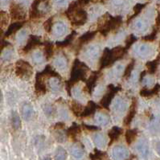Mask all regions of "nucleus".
<instances>
[{"instance_id": "48", "label": "nucleus", "mask_w": 160, "mask_h": 160, "mask_svg": "<svg viewBox=\"0 0 160 160\" xmlns=\"http://www.w3.org/2000/svg\"><path fill=\"white\" fill-rule=\"evenodd\" d=\"M105 153L102 152V151H98V150H95L94 153L93 154H92L90 155L91 157V159L92 160H98V159H101V158H102V157L105 155Z\"/></svg>"}, {"instance_id": "2", "label": "nucleus", "mask_w": 160, "mask_h": 160, "mask_svg": "<svg viewBox=\"0 0 160 160\" xmlns=\"http://www.w3.org/2000/svg\"><path fill=\"white\" fill-rule=\"evenodd\" d=\"M65 15L70 19L72 24L75 27L82 26L88 21V13L77 4V1H72L68 5Z\"/></svg>"}, {"instance_id": "19", "label": "nucleus", "mask_w": 160, "mask_h": 160, "mask_svg": "<svg viewBox=\"0 0 160 160\" xmlns=\"http://www.w3.org/2000/svg\"><path fill=\"white\" fill-rule=\"evenodd\" d=\"M98 106L92 101H89L87 104V106L84 108V110L81 115V118H88L90 117L91 115L94 114Z\"/></svg>"}, {"instance_id": "36", "label": "nucleus", "mask_w": 160, "mask_h": 160, "mask_svg": "<svg viewBox=\"0 0 160 160\" xmlns=\"http://www.w3.org/2000/svg\"><path fill=\"white\" fill-rule=\"evenodd\" d=\"M138 135L137 129H130L127 130L126 132V141L128 144H131L135 140Z\"/></svg>"}, {"instance_id": "25", "label": "nucleus", "mask_w": 160, "mask_h": 160, "mask_svg": "<svg viewBox=\"0 0 160 160\" xmlns=\"http://www.w3.org/2000/svg\"><path fill=\"white\" fill-rule=\"evenodd\" d=\"M43 55L45 57V60L48 61L52 57L54 54V44L52 42H45L43 43Z\"/></svg>"}, {"instance_id": "55", "label": "nucleus", "mask_w": 160, "mask_h": 160, "mask_svg": "<svg viewBox=\"0 0 160 160\" xmlns=\"http://www.w3.org/2000/svg\"><path fill=\"white\" fill-rule=\"evenodd\" d=\"M155 23H156V28H160V13H158V15H157L156 19H155Z\"/></svg>"}, {"instance_id": "49", "label": "nucleus", "mask_w": 160, "mask_h": 160, "mask_svg": "<svg viewBox=\"0 0 160 160\" xmlns=\"http://www.w3.org/2000/svg\"><path fill=\"white\" fill-rule=\"evenodd\" d=\"M135 28L138 30H143L146 28V23L145 21L142 19H138L135 22Z\"/></svg>"}, {"instance_id": "32", "label": "nucleus", "mask_w": 160, "mask_h": 160, "mask_svg": "<svg viewBox=\"0 0 160 160\" xmlns=\"http://www.w3.org/2000/svg\"><path fill=\"white\" fill-rule=\"evenodd\" d=\"M76 35H77V32H72L71 34L68 35V36H67L64 40L57 42V43H56V45H57L58 48H63L68 47V45H70V44L73 42Z\"/></svg>"}, {"instance_id": "31", "label": "nucleus", "mask_w": 160, "mask_h": 160, "mask_svg": "<svg viewBox=\"0 0 160 160\" xmlns=\"http://www.w3.org/2000/svg\"><path fill=\"white\" fill-rule=\"evenodd\" d=\"M84 108L85 107L81 103L77 102V101H72L70 103V109H71L72 112L73 113V114L77 116V117L81 118V115L82 112H83Z\"/></svg>"}, {"instance_id": "35", "label": "nucleus", "mask_w": 160, "mask_h": 160, "mask_svg": "<svg viewBox=\"0 0 160 160\" xmlns=\"http://www.w3.org/2000/svg\"><path fill=\"white\" fill-rule=\"evenodd\" d=\"M135 52L140 57H146L151 52V47L147 44H141V45L138 46Z\"/></svg>"}, {"instance_id": "38", "label": "nucleus", "mask_w": 160, "mask_h": 160, "mask_svg": "<svg viewBox=\"0 0 160 160\" xmlns=\"http://www.w3.org/2000/svg\"><path fill=\"white\" fill-rule=\"evenodd\" d=\"M146 5H147L146 3H137V4H136L135 6L134 7V8H133V11H134V14H133V15H132L129 18L128 20H127V23L130 22V21L134 19V18H135L137 15H139V13L142 12V11L143 8L146 7Z\"/></svg>"}, {"instance_id": "56", "label": "nucleus", "mask_w": 160, "mask_h": 160, "mask_svg": "<svg viewBox=\"0 0 160 160\" xmlns=\"http://www.w3.org/2000/svg\"><path fill=\"white\" fill-rule=\"evenodd\" d=\"M4 34H5V33H4V32H3V30H2V28H0V42L2 41V37H3L4 36Z\"/></svg>"}, {"instance_id": "43", "label": "nucleus", "mask_w": 160, "mask_h": 160, "mask_svg": "<svg viewBox=\"0 0 160 160\" xmlns=\"http://www.w3.org/2000/svg\"><path fill=\"white\" fill-rule=\"evenodd\" d=\"M158 32V28H154L153 29L152 32H151L150 34L147 35V36H143L142 40H145V41H147V42L154 41V40H156Z\"/></svg>"}, {"instance_id": "62", "label": "nucleus", "mask_w": 160, "mask_h": 160, "mask_svg": "<svg viewBox=\"0 0 160 160\" xmlns=\"http://www.w3.org/2000/svg\"><path fill=\"white\" fill-rule=\"evenodd\" d=\"M44 160H51V158H45V159Z\"/></svg>"}, {"instance_id": "3", "label": "nucleus", "mask_w": 160, "mask_h": 160, "mask_svg": "<svg viewBox=\"0 0 160 160\" xmlns=\"http://www.w3.org/2000/svg\"><path fill=\"white\" fill-rule=\"evenodd\" d=\"M126 52L127 51L122 46H117L112 49L108 48L104 49L102 56L100 59V63H99L100 69L109 67V65L113 64L120 59L123 58Z\"/></svg>"}, {"instance_id": "8", "label": "nucleus", "mask_w": 160, "mask_h": 160, "mask_svg": "<svg viewBox=\"0 0 160 160\" xmlns=\"http://www.w3.org/2000/svg\"><path fill=\"white\" fill-rule=\"evenodd\" d=\"M10 16L14 21H23L26 19V11L22 5L12 3L10 7Z\"/></svg>"}, {"instance_id": "1", "label": "nucleus", "mask_w": 160, "mask_h": 160, "mask_svg": "<svg viewBox=\"0 0 160 160\" xmlns=\"http://www.w3.org/2000/svg\"><path fill=\"white\" fill-rule=\"evenodd\" d=\"M89 72V68L78 59L74 60L70 73V78L66 82V89L68 95L72 94V88L79 81H85Z\"/></svg>"}, {"instance_id": "5", "label": "nucleus", "mask_w": 160, "mask_h": 160, "mask_svg": "<svg viewBox=\"0 0 160 160\" xmlns=\"http://www.w3.org/2000/svg\"><path fill=\"white\" fill-rule=\"evenodd\" d=\"M51 10L49 0H34L31 5L29 11V18L36 19L43 17Z\"/></svg>"}, {"instance_id": "50", "label": "nucleus", "mask_w": 160, "mask_h": 160, "mask_svg": "<svg viewBox=\"0 0 160 160\" xmlns=\"http://www.w3.org/2000/svg\"><path fill=\"white\" fill-rule=\"evenodd\" d=\"M76 1H77V4H78L81 8H83V7L88 5L89 2H91L92 1H93V0H76Z\"/></svg>"}, {"instance_id": "57", "label": "nucleus", "mask_w": 160, "mask_h": 160, "mask_svg": "<svg viewBox=\"0 0 160 160\" xmlns=\"http://www.w3.org/2000/svg\"><path fill=\"white\" fill-rule=\"evenodd\" d=\"M156 151L160 155V142H158L156 144Z\"/></svg>"}, {"instance_id": "20", "label": "nucleus", "mask_w": 160, "mask_h": 160, "mask_svg": "<svg viewBox=\"0 0 160 160\" xmlns=\"http://www.w3.org/2000/svg\"><path fill=\"white\" fill-rule=\"evenodd\" d=\"M160 91V85L156 84L152 89H147V87H144L140 90V95L143 98H151L157 95Z\"/></svg>"}, {"instance_id": "10", "label": "nucleus", "mask_w": 160, "mask_h": 160, "mask_svg": "<svg viewBox=\"0 0 160 160\" xmlns=\"http://www.w3.org/2000/svg\"><path fill=\"white\" fill-rule=\"evenodd\" d=\"M136 151L140 156L144 159H147L149 154H150V147H149V143L147 139L145 138H141L138 140L135 146Z\"/></svg>"}, {"instance_id": "17", "label": "nucleus", "mask_w": 160, "mask_h": 160, "mask_svg": "<svg viewBox=\"0 0 160 160\" xmlns=\"http://www.w3.org/2000/svg\"><path fill=\"white\" fill-rule=\"evenodd\" d=\"M100 52V46L98 45V44H92V45H89L85 50V56H86L88 59L93 60V59H96L99 57Z\"/></svg>"}, {"instance_id": "58", "label": "nucleus", "mask_w": 160, "mask_h": 160, "mask_svg": "<svg viewBox=\"0 0 160 160\" xmlns=\"http://www.w3.org/2000/svg\"><path fill=\"white\" fill-rule=\"evenodd\" d=\"M10 1H11V0H1V1H0V2H1L2 5H7V4L9 3Z\"/></svg>"}, {"instance_id": "11", "label": "nucleus", "mask_w": 160, "mask_h": 160, "mask_svg": "<svg viewBox=\"0 0 160 160\" xmlns=\"http://www.w3.org/2000/svg\"><path fill=\"white\" fill-rule=\"evenodd\" d=\"M129 155V151L122 145L115 146L112 150V157L114 160H126Z\"/></svg>"}, {"instance_id": "37", "label": "nucleus", "mask_w": 160, "mask_h": 160, "mask_svg": "<svg viewBox=\"0 0 160 160\" xmlns=\"http://www.w3.org/2000/svg\"><path fill=\"white\" fill-rule=\"evenodd\" d=\"M9 19L10 15H8V12H4V11H0V28H3L8 26Z\"/></svg>"}, {"instance_id": "41", "label": "nucleus", "mask_w": 160, "mask_h": 160, "mask_svg": "<svg viewBox=\"0 0 160 160\" xmlns=\"http://www.w3.org/2000/svg\"><path fill=\"white\" fill-rule=\"evenodd\" d=\"M43 57H44V55L42 52L40 50H36V52H34V53L32 54V61L35 63V64H41L43 62Z\"/></svg>"}, {"instance_id": "34", "label": "nucleus", "mask_w": 160, "mask_h": 160, "mask_svg": "<svg viewBox=\"0 0 160 160\" xmlns=\"http://www.w3.org/2000/svg\"><path fill=\"white\" fill-rule=\"evenodd\" d=\"M53 30H54V34L57 36H62L65 34L67 28L66 25L62 22H57L53 26Z\"/></svg>"}, {"instance_id": "27", "label": "nucleus", "mask_w": 160, "mask_h": 160, "mask_svg": "<svg viewBox=\"0 0 160 160\" xmlns=\"http://www.w3.org/2000/svg\"><path fill=\"white\" fill-rule=\"evenodd\" d=\"M127 103L123 100L122 98H116V100L113 102V110L118 113H124L126 110Z\"/></svg>"}, {"instance_id": "4", "label": "nucleus", "mask_w": 160, "mask_h": 160, "mask_svg": "<svg viewBox=\"0 0 160 160\" xmlns=\"http://www.w3.org/2000/svg\"><path fill=\"white\" fill-rule=\"evenodd\" d=\"M122 23V17L120 15L112 16L109 13H106L98 23V30L104 36H107L109 32L117 30Z\"/></svg>"}, {"instance_id": "39", "label": "nucleus", "mask_w": 160, "mask_h": 160, "mask_svg": "<svg viewBox=\"0 0 160 160\" xmlns=\"http://www.w3.org/2000/svg\"><path fill=\"white\" fill-rule=\"evenodd\" d=\"M134 66H135V60H132L130 64H128V65L126 66V68H125L124 74H123L125 79L127 80L130 78L132 74V72L134 68Z\"/></svg>"}, {"instance_id": "46", "label": "nucleus", "mask_w": 160, "mask_h": 160, "mask_svg": "<svg viewBox=\"0 0 160 160\" xmlns=\"http://www.w3.org/2000/svg\"><path fill=\"white\" fill-rule=\"evenodd\" d=\"M43 28L48 33H51L53 28V17H50L43 23Z\"/></svg>"}, {"instance_id": "29", "label": "nucleus", "mask_w": 160, "mask_h": 160, "mask_svg": "<svg viewBox=\"0 0 160 160\" xmlns=\"http://www.w3.org/2000/svg\"><path fill=\"white\" fill-rule=\"evenodd\" d=\"M33 112L34 111H33V107L32 106V105H30L29 103L23 104L22 109H21V113H22V116L25 121H28L32 118Z\"/></svg>"}, {"instance_id": "59", "label": "nucleus", "mask_w": 160, "mask_h": 160, "mask_svg": "<svg viewBox=\"0 0 160 160\" xmlns=\"http://www.w3.org/2000/svg\"><path fill=\"white\" fill-rule=\"evenodd\" d=\"M113 2H114L116 5H120L122 2V0H113Z\"/></svg>"}, {"instance_id": "22", "label": "nucleus", "mask_w": 160, "mask_h": 160, "mask_svg": "<svg viewBox=\"0 0 160 160\" xmlns=\"http://www.w3.org/2000/svg\"><path fill=\"white\" fill-rule=\"evenodd\" d=\"M160 63V54L158 55V57L153 60L148 61L146 64V67H147V72L150 74H154L157 72Z\"/></svg>"}, {"instance_id": "26", "label": "nucleus", "mask_w": 160, "mask_h": 160, "mask_svg": "<svg viewBox=\"0 0 160 160\" xmlns=\"http://www.w3.org/2000/svg\"><path fill=\"white\" fill-rule=\"evenodd\" d=\"M122 129L118 127V126H113V127L109 130V133H108V136H109V138H110V144L113 143V142L118 139V138L122 135Z\"/></svg>"}, {"instance_id": "52", "label": "nucleus", "mask_w": 160, "mask_h": 160, "mask_svg": "<svg viewBox=\"0 0 160 160\" xmlns=\"http://www.w3.org/2000/svg\"><path fill=\"white\" fill-rule=\"evenodd\" d=\"M122 69V66L120 65V64L117 65V66H116V67H115L114 68H113V74H114V76H118L121 72Z\"/></svg>"}, {"instance_id": "54", "label": "nucleus", "mask_w": 160, "mask_h": 160, "mask_svg": "<svg viewBox=\"0 0 160 160\" xmlns=\"http://www.w3.org/2000/svg\"><path fill=\"white\" fill-rule=\"evenodd\" d=\"M64 126H65L64 123H63L62 122H58L54 125V129H56V130H62Z\"/></svg>"}, {"instance_id": "44", "label": "nucleus", "mask_w": 160, "mask_h": 160, "mask_svg": "<svg viewBox=\"0 0 160 160\" xmlns=\"http://www.w3.org/2000/svg\"><path fill=\"white\" fill-rule=\"evenodd\" d=\"M27 37H28V32H27V30H25V29L21 30L20 29L17 33V36H16V41L19 43H23L26 40Z\"/></svg>"}, {"instance_id": "6", "label": "nucleus", "mask_w": 160, "mask_h": 160, "mask_svg": "<svg viewBox=\"0 0 160 160\" xmlns=\"http://www.w3.org/2000/svg\"><path fill=\"white\" fill-rule=\"evenodd\" d=\"M15 74L19 78L28 80L33 74V68L26 60H19L15 63Z\"/></svg>"}, {"instance_id": "42", "label": "nucleus", "mask_w": 160, "mask_h": 160, "mask_svg": "<svg viewBox=\"0 0 160 160\" xmlns=\"http://www.w3.org/2000/svg\"><path fill=\"white\" fill-rule=\"evenodd\" d=\"M67 158V152L63 147H58L55 154V160H66Z\"/></svg>"}, {"instance_id": "53", "label": "nucleus", "mask_w": 160, "mask_h": 160, "mask_svg": "<svg viewBox=\"0 0 160 160\" xmlns=\"http://www.w3.org/2000/svg\"><path fill=\"white\" fill-rule=\"evenodd\" d=\"M83 126L85 127L86 130H92V131H94V130H99V127L98 126H89V125H85L84 124Z\"/></svg>"}, {"instance_id": "60", "label": "nucleus", "mask_w": 160, "mask_h": 160, "mask_svg": "<svg viewBox=\"0 0 160 160\" xmlns=\"http://www.w3.org/2000/svg\"><path fill=\"white\" fill-rule=\"evenodd\" d=\"M64 1L65 0H55V2H57V3H63V2H64Z\"/></svg>"}, {"instance_id": "28", "label": "nucleus", "mask_w": 160, "mask_h": 160, "mask_svg": "<svg viewBox=\"0 0 160 160\" xmlns=\"http://www.w3.org/2000/svg\"><path fill=\"white\" fill-rule=\"evenodd\" d=\"M95 122L100 126H107L110 122V118H109V114L102 112V113H97L95 116Z\"/></svg>"}, {"instance_id": "33", "label": "nucleus", "mask_w": 160, "mask_h": 160, "mask_svg": "<svg viewBox=\"0 0 160 160\" xmlns=\"http://www.w3.org/2000/svg\"><path fill=\"white\" fill-rule=\"evenodd\" d=\"M2 56H1V59H2V61L6 62V61H10L13 58L14 56V49L10 45H8V47H6L4 48V50L2 52Z\"/></svg>"}, {"instance_id": "18", "label": "nucleus", "mask_w": 160, "mask_h": 160, "mask_svg": "<svg viewBox=\"0 0 160 160\" xmlns=\"http://www.w3.org/2000/svg\"><path fill=\"white\" fill-rule=\"evenodd\" d=\"M48 87L53 92H58L62 89L61 77H51L48 80Z\"/></svg>"}, {"instance_id": "61", "label": "nucleus", "mask_w": 160, "mask_h": 160, "mask_svg": "<svg viewBox=\"0 0 160 160\" xmlns=\"http://www.w3.org/2000/svg\"><path fill=\"white\" fill-rule=\"evenodd\" d=\"M2 91H1V89H0V103L2 102Z\"/></svg>"}, {"instance_id": "16", "label": "nucleus", "mask_w": 160, "mask_h": 160, "mask_svg": "<svg viewBox=\"0 0 160 160\" xmlns=\"http://www.w3.org/2000/svg\"><path fill=\"white\" fill-rule=\"evenodd\" d=\"M97 32H98V31H90V32H86V33H85L84 35H82V36H81V37L78 38V40H77V47L78 48H81L84 44L90 42L91 40L96 36Z\"/></svg>"}, {"instance_id": "12", "label": "nucleus", "mask_w": 160, "mask_h": 160, "mask_svg": "<svg viewBox=\"0 0 160 160\" xmlns=\"http://www.w3.org/2000/svg\"><path fill=\"white\" fill-rule=\"evenodd\" d=\"M40 45H43L40 38L37 36H34V35H30L28 37V40L27 41L26 45L22 49V52L23 53H28L30 51L33 50L35 48L38 47Z\"/></svg>"}, {"instance_id": "7", "label": "nucleus", "mask_w": 160, "mask_h": 160, "mask_svg": "<svg viewBox=\"0 0 160 160\" xmlns=\"http://www.w3.org/2000/svg\"><path fill=\"white\" fill-rule=\"evenodd\" d=\"M107 89L108 92L105 93L103 98H102V100L100 101V105L104 109H109V106L111 105L112 101L114 98L115 95L117 94L118 92L122 89V87L115 86V85L110 84V85H108Z\"/></svg>"}, {"instance_id": "30", "label": "nucleus", "mask_w": 160, "mask_h": 160, "mask_svg": "<svg viewBox=\"0 0 160 160\" xmlns=\"http://www.w3.org/2000/svg\"><path fill=\"white\" fill-rule=\"evenodd\" d=\"M81 126H79L77 123H73V124L72 125L70 126L69 128L66 131V134L68 136V137L72 138H76L77 136L81 134Z\"/></svg>"}, {"instance_id": "15", "label": "nucleus", "mask_w": 160, "mask_h": 160, "mask_svg": "<svg viewBox=\"0 0 160 160\" xmlns=\"http://www.w3.org/2000/svg\"><path fill=\"white\" fill-rule=\"evenodd\" d=\"M68 57H66V55L63 52L57 55L53 60V64H54L55 67H57L59 69H65L68 67Z\"/></svg>"}, {"instance_id": "13", "label": "nucleus", "mask_w": 160, "mask_h": 160, "mask_svg": "<svg viewBox=\"0 0 160 160\" xmlns=\"http://www.w3.org/2000/svg\"><path fill=\"white\" fill-rule=\"evenodd\" d=\"M137 99H136V98H133L131 106H130L128 113L126 115V117L124 118V120H123V125H124L125 126H129L131 124L132 122H133V119L134 118L136 113H137Z\"/></svg>"}, {"instance_id": "23", "label": "nucleus", "mask_w": 160, "mask_h": 160, "mask_svg": "<svg viewBox=\"0 0 160 160\" xmlns=\"http://www.w3.org/2000/svg\"><path fill=\"white\" fill-rule=\"evenodd\" d=\"M71 154L74 157V158H77V159H81L84 157L85 155V150H84V147H82V145L79 144V143H77V144H74L72 147H71Z\"/></svg>"}, {"instance_id": "21", "label": "nucleus", "mask_w": 160, "mask_h": 160, "mask_svg": "<svg viewBox=\"0 0 160 160\" xmlns=\"http://www.w3.org/2000/svg\"><path fill=\"white\" fill-rule=\"evenodd\" d=\"M24 23L25 21H15L8 27V30H7L6 33L4 34V36L6 37H8V36H11L12 35L15 34V32H19L23 28Z\"/></svg>"}, {"instance_id": "40", "label": "nucleus", "mask_w": 160, "mask_h": 160, "mask_svg": "<svg viewBox=\"0 0 160 160\" xmlns=\"http://www.w3.org/2000/svg\"><path fill=\"white\" fill-rule=\"evenodd\" d=\"M12 124L15 130H19L21 127V120L19 114L16 112H13L12 115Z\"/></svg>"}, {"instance_id": "24", "label": "nucleus", "mask_w": 160, "mask_h": 160, "mask_svg": "<svg viewBox=\"0 0 160 160\" xmlns=\"http://www.w3.org/2000/svg\"><path fill=\"white\" fill-rule=\"evenodd\" d=\"M92 140L94 142L95 145L100 148H105L107 144V139L105 134L102 133H96L92 136Z\"/></svg>"}, {"instance_id": "63", "label": "nucleus", "mask_w": 160, "mask_h": 160, "mask_svg": "<svg viewBox=\"0 0 160 160\" xmlns=\"http://www.w3.org/2000/svg\"><path fill=\"white\" fill-rule=\"evenodd\" d=\"M159 48H160V42H159Z\"/></svg>"}, {"instance_id": "51", "label": "nucleus", "mask_w": 160, "mask_h": 160, "mask_svg": "<svg viewBox=\"0 0 160 160\" xmlns=\"http://www.w3.org/2000/svg\"><path fill=\"white\" fill-rule=\"evenodd\" d=\"M8 45H10V43L8 41H5V40H2L0 42V55L2 54V51L4 50V48L6 47H8Z\"/></svg>"}, {"instance_id": "14", "label": "nucleus", "mask_w": 160, "mask_h": 160, "mask_svg": "<svg viewBox=\"0 0 160 160\" xmlns=\"http://www.w3.org/2000/svg\"><path fill=\"white\" fill-rule=\"evenodd\" d=\"M99 77H100V72H94L91 73L89 78L86 79V81H86V85L85 87V90L87 92H89V94L92 93V90H93V89L96 86Z\"/></svg>"}, {"instance_id": "47", "label": "nucleus", "mask_w": 160, "mask_h": 160, "mask_svg": "<svg viewBox=\"0 0 160 160\" xmlns=\"http://www.w3.org/2000/svg\"><path fill=\"white\" fill-rule=\"evenodd\" d=\"M43 109L44 113H45L47 116H48V117L52 116L55 113L54 106H53L52 105H51V104H45V105L43 106Z\"/></svg>"}, {"instance_id": "9", "label": "nucleus", "mask_w": 160, "mask_h": 160, "mask_svg": "<svg viewBox=\"0 0 160 160\" xmlns=\"http://www.w3.org/2000/svg\"><path fill=\"white\" fill-rule=\"evenodd\" d=\"M45 77L42 75L41 72H38L36 77V84H35V91L39 96L45 95L47 92V85L45 84Z\"/></svg>"}, {"instance_id": "45", "label": "nucleus", "mask_w": 160, "mask_h": 160, "mask_svg": "<svg viewBox=\"0 0 160 160\" xmlns=\"http://www.w3.org/2000/svg\"><path fill=\"white\" fill-rule=\"evenodd\" d=\"M138 40V38L136 37L134 35L131 34L130 35V36H128V37L126 38V46H125V49H126V51L128 50L129 48H130V47H131L133 44H134V43H135L136 41H137Z\"/></svg>"}]
</instances>
